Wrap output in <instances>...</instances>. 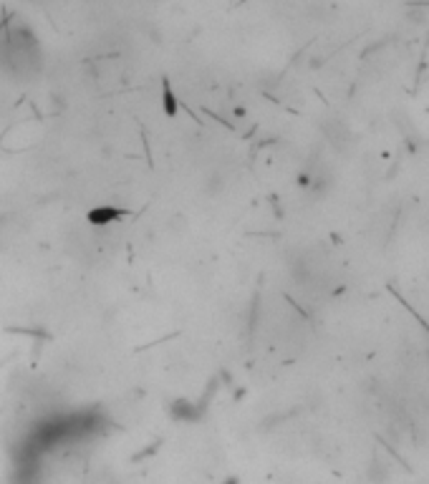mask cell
I'll return each mask as SVG.
<instances>
[{"label": "cell", "mask_w": 429, "mask_h": 484, "mask_svg": "<svg viewBox=\"0 0 429 484\" xmlns=\"http://www.w3.org/2000/svg\"><path fill=\"white\" fill-rule=\"evenodd\" d=\"M121 210H111V207H99V210H91L89 212V222L91 225H109V222H114V220H119L121 217Z\"/></svg>", "instance_id": "cell-2"}, {"label": "cell", "mask_w": 429, "mask_h": 484, "mask_svg": "<svg viewBox=\"0 0 429 484\" xmlns=\"http://www.w3.org/2000/svg\"><path fill=\"white\" fill-rule=\"evenodd\" d=\"M172 416H174V419H187V421L194 419V414L190 411V401H182V399H179V401L172 403Z\"/></svg>", "instance_id": "cell-3"}, {"label": "cell", "mask_w": 429, "mask_h": 484, "mask_svg": "<svg viewBox=\"0 0 429 484\" xmlns=\"http://www.w3.org/2000/svg\"><path fill=\"white\" fill-rule=\"evenodd\" d=\"M164 111L170 114V117H174L177 114V106H174V96L170 94V88L164 86Z\"/></svg>", "instance_id": "cell-4"}, {"label": "cell", "mask_w": 429, "mask_h": 484, "mask_svg": "<svg viewBox=\"0 0 429 484\" xmlns=\"http://www.w3.org/2000/svg\"><path fill=\"white\" fill-rule=\"evenodd\" d=\"M225 484H237V479L232 477V479H228V482H225Z\"/></svg>", "instance_id": "cell-5"}, {"label": "cell", "mask_w": 429, "mask_h": 484, "mask_svg": "<svg viewBox=\"0 0 429 484\" xmlns=\"http://www.w3.org/2000/svg\"><path fill=\"white\" fill-rule=\"evenodd\" d=\"M323 134H326V139L331 141L339 152H346V149L354 147V134H351V129H348L341 119H331V121H326Z\"/></svg>", "instance_id": "cell-1"}]
</instances>
